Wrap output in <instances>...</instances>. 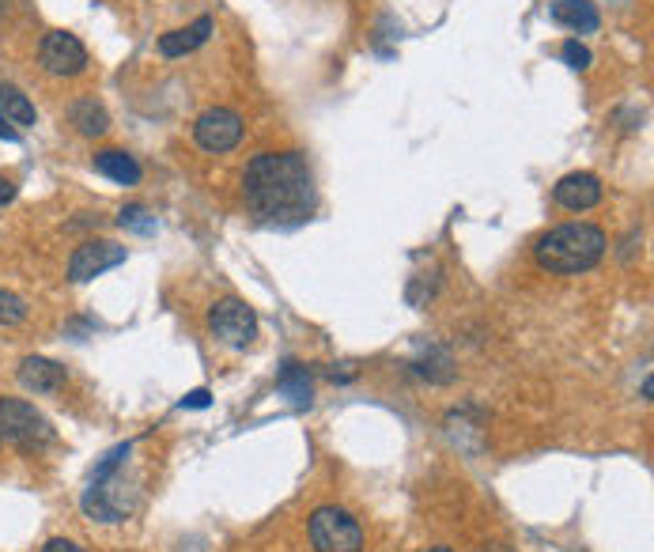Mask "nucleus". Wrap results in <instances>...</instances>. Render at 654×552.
Masks as SVG:
<instances>
[{
  "label": "nucleus",
  "mask_w": 654,
  "mask_h": 552,
  "mask_svg": "<svg viewBox=\"0 0 654 552\" xmlns=\"http://www.w3.org/2000/svg\"><path fill=\"white\" fill-rule=\"evenodd\" d=\"M242 193H246V208L261 224L276 227L303 224L318 205L314 174L299 152H261V156H254L242 174Z\"/></svg>",
  "instance_id": "nucleus-1"
},
{
  "label": "nucleus",
  "mask_w": 654,
  "mask_h": 552,
  "mask_svg": "<svg viewBox=\"0 0 654 552\" xmlns=\"http://www.w3.org/2000/svg\"><path fill=\"white\" fill-rule=\"evenodd\" d=\"M605 254V231L598 224H560L534 242L541 269L556 276H579L594 269Z\"/></svg>",
  "instance_id": "nucleus-2"
},
{
  "label": "nucleus",
  "mask_w": 654,
  "mask_h": 552,
  "mask_svg": "<svg viewBox=\"0 0 654 552\" xmlns=\"http://www.w3.org/2000/svg\"><path fill=\"white\" fill-rule=\"evenodd\" d=\"M129 454H133V443H121V447H114L103 462L95 466L91 484L84 488V500H80L87 518H95V522H125V518L133 515L137 492H129V484L121 477Z\"/></svg>",
  "instance_id": "nucleus-3"
},
{
  "label": "nucleus",
  "mask_w": 654,
  "mask_h": 552,
  "mask_svg": "<svg viewBox=\"0 0 654 552\" xmlns=\"http://www.w3.org/2000/svg\"><path fill=\"white\" fill-rule=\"evenodd\" d=\"M0 439L19 450H42L53 443V424L23 397H0Z\"/></svg>",
  "instance_id": "nucleus-4"
},
{
  "label": "nucleus",
  "mask_w": 654,
  "mask_h": 552,
  "mask_svg": "<svg viewBox=\"0 0 654 552\" xmlns=\"http://www.w3.org/2000/svg\"><path fill=\"white\" fill-rule=\"evenodd\" d=\"M314 552H363V526L345 507H318L310 515Z\"/></svg>",
  "instance_id": "nucleus-5"
},
{
  "label": "nucleus",
  "mask_w": 654,
  "mask_h": 552,
  "mask_svg": "<svg viewBox=\"0 0 654 552\" xmlns=\"http://www.w3.org/2000/svg\"><path fill=\"white\" fill-rule=\"evenodd\" d=\"M208 329L224 341L227 348H250L258 337V314L239 299H220L208 311Z\"/></svg>",
  "instance_id": "nucleus-6"
},
{
  "label": "nucleus",
  "mask_w": 654,
  "mask_h": 552,
  "mask_svg": "<svg viewBox=\"0 0 654 552\" xmlns=\"http://www.w3.org/2000/svg\"><path fill=\"white\" fill-rule=\"evenodd\" d=\"M38 61L57 80H72V76H80L87 69V50L84 42L69 35V31H50L38 46Z\"/></svg>",
  "instance_id": "nucleus-7"
},
{
  "label": "nucleus",
  "mask_w": 654,
  "mask_h": 552,
  "mask_svg": "<svg viewBox=\"0 0 654 552\" xmlns=\"http://www.w3.org/2000/svg\"><path fill=\"white\" fill-rule=\"evenodd\" d=\"M193 140L205 148V152H231L235 144L242 140V118L235 110H227V106H212L205 110L197 125H193Z\"/></svg>",
  "instance_id": "nucleus-8"
},
{
  "label": "nucleus",
  "mask_w": 654,
  "mask_h": 552,
  "mask_svg": "<svg viewBox=\"0 0 654 552\" xmlns=\"http://www.w3.org/2000/svg\"><path fill=\"white\" fill-rule=\"evenodd\" d=\"M121 261H125V246L110 239H87L84 246H76V254L69 258V280H76V284L95 280L106 269H118Z\"/></svg>",
  "instance_id": "nucleus-9"
},
{
  "label": "nucleus",
  "mask_w": 654,
  "mask_h": 552,
  "mask_svg": "<svg viewBox=\"0 0 654 552\" xmlns=\"http://www.w3.org/2000/svg\"><path fill=\"white\" fill-rule=\"evenodd\" d=\"M552 201L560 208H568V212H586V208H594L602 201V182H598V174L590 171L564 174L556 182V190H552Z\"/></svg>",
  "instance_id": "nucleus-10"
},
{
  "label": "nucleus",
  "mask_w": 654,
  "mask_h": 552,
  "mask_svg": "<svg viewBox=\"0 0 654 552\" xmlns=\"http://www.w3.org/2000/svg\"><path fill=\"white\" fill-rule=\"evenodd\" d=\"M19 382L31 394H57L65 386V367L46 360V356H27V360L19 363Z\"/></svg>",
  "instance_id": "nucleus-11"
},
{
  "label": "nucleus",
  "mask_w": 654,
  "mask_h": 552,
  "mask_svg": "<svg viewBox=\"0 0 654 552\" xmlns=\"http://www.w3.org/2000/svg\"><path fill=\"white\" fill-rule=\"evenodd\" d=\"M208 35H212V16H201V19H193L190 27H178V31L159 38V53H163V57H186V53H193L197 46H205Z\"/></svg>",
  "instance_id": "nucleus-12"
},
{
  "label": "nucleus",
  "mask_w": 654,
  "mask_h": 552,
  "mask_svg": "<svg viewBox=\"0 0 654 552\" xmlns=\"http://www.w3.org/2000/svg\"><path fill=\"white\" fill-rule=\"evenodd\" d=\"M95 171L110 178V182H118V186H137L140 182V163L129 152H121V148H103V152H95Z\"/></svg>",
  "instance_id": "nucleus-13"
},
{
  "label": "nucleus",
  "mask_w": 654,
  "mask_h": 552,
  "mask_svg": "<svg viewBox=\"0 0 654 552\" xmlns=\"http://www.w3.org/2000/svg\"><path fill=\"white\" fill-rule=\"evenodd\" d=\"M552 19L556 23H564L571 31H579V35H590V31H598V8L590 4V0H556L552 4Z\"/></svg>",
  "instance_id": "nucleus-14"
},
{
  "label": "nucleus",
  "mask_w": 654,
  "mask_h": 552,
  "mask_svg": "<svg viewBox=\"0 0 654 552\" xmlns=\"http://www.w3.org/2000/svg\"><path fill=\"white\" fill-rule=\"evenodd\" d=\"M69 121L84 137H103L106 129H110V118H106V110L95 99H76L69 106Z\"/></svg>",
  "instance_id": "nucleus-15"
},
{
  "label": "nucleus",
  "mask_w": 654,
  "mask_h": 552,
  "mask_svg": "<svg viewBox=\"0 0 654 552\" xmlns=\"http://www.w3.org/2000/svg\"><path fill=\"white\" fill-rule=\"evenodd\" d=\"M276 386H280V394L288 397L292 405H310V397H314V386H310L307 367H299L295 360H288L284 367H280V379H276Z\"/></svg>",
  "instance_id": "nucleus-16"
},
{
  "label": "nucleus",
  "mask_w": 654,
  "mask_h": 552,
  "mask_svg": "<svg viewBox=\"0 0 654 552\" xmlns=\"http://www.w3.org/2000/svg\"><path fill=\"white\" fill-rule=\"evenodd\" d=\"M0 114L12 121V125H35V106H31V99L19 91V87H8L0 84Z\"/></svg>",
  "instance_id": "nucleus-17"
},
{
  "label": "nucleus",
  "mask_w": 654,
  "mask_h": 552,
  "mask_svg": "<svg viewBox=\"0 0 654 552\" xmlns=\"http://www.w3.org/2000/svg\"><path fill=\"white\" fill-rule=\"evenodd\" d=\"M118 224L125 227V231H137V235H152L155 216H148V208L144 205H129V208H121Z\"/></svg>",
  "instance_id": "nucleus-18"
},
{
  "label": "nucleus",
  "mask_w": 654,
  "mask_h": 552,
  "mask_svg": "<svg viewBox=\"0 0 654 552\" xmlns=\"http://www.w3.org/2000/svg\"><path fill=\"white\" fill-rule=\"evenodd\" d=\"M27 318V303L16 292H4L0 288V326H19Z\"/></svg>",
  "instance_id": "nucleus-19"
},
{
  "label": "nucleus",
  "mask_w": 654,
  "mask_h": 552,
  "mask_svg": "<svg viewBox=\"0 0 654 552\" xmlns=\"http://www.w3.org/2000/svg\"><path fill=\"white\" fill-rule=\"evenodd\" d=\"M560 57H564V61H568L575 72L590 69V61H594V57H590V50H586L579 38H568V42H564V50H560Z\"/></svg>",
  "instance_id": "nucleus-20"
},
{
  "label": "nucleus",
  "mask_w": 654,
  "mask_h": 552,
  "mask_svg": "<svg viewBox=\"0 0 654 552\" xmlns=\"http://www.w3.org/2000/svg\"><path fill=\"white\" fill-rule=\"evenodd\" d=\"M208 401H212L208 390H193V394L182 397V409H208Z\"/></svg>",
  "instance_id": "nucleus-21"
},
{
  "label": "nucleus",
  "mask_w": 654,
  "mask_h": 552,
  "mask_svg": "<svg viewBox=\"0 0 654 552\" xmlns=\"http://www.w3.org/2000/svg\"><path fill=\"white\" fill-rule=\"evenodd\" d=\"M16 193H19V186H16V182H12V178H4V174H0V208H4V205H12V201H16Z\"/></svg>",
  "instance_id": "nucleus-22"
},
{
  "label": "nucleus",
  "mask_w": 654,
  "mask_h": 552,
  "mask_svg": "<svg viewBox=\"0 0 654 552\" xmlns=\"http://www.w3.org/2000/svg\"><path fill=\"white\" fill-rule=\"evenodd\" d=\"M42 552H84L76 541H69V537H53V541H46V549Z\"/></svg>",
  "instance_id": "nucleus-23"
},
{
  "label": "nucleus",
  "mask_w": 654,
  "mask_h": 552,
  "mask_svg": "<svg viewBox=\"0 0 654 552\" xmlns=\"http://www.w3.org/2000/svg\"><path fill=\"white\" fill-rule=\"evenodd\" d=\"M0 140H19V133L12 129V121L0 114Z\"/></svg>",
  "instance_id": "nucleus-24"
},
{
  "label": "nucleus",
  "mask_w": 654,
  "mask_h": 552,
  "mask_svg": "<svg viewBox=\"0 0 654 552\" xmlns=\"http://www.w3.org/2000/svg\"><path fill=\"white\" fill-rule=\"evenodd\" d=\"M488 552H511V549H503V545H492V549H488Z\"/></svg>",
  "instance_id": "nucleus-25"
},
{
  "label": "nucleus",
  "mask_w": 654,
  "mask_h": 552,
  "mask_svg": "<svg viewBox=\"0 0 654 552\" xmlns=\"http://www.w3.org/2000/svg\"><path fill=\"white\" fill-rule=\"evenodd\" d=\"M431 552H454V549H431Z\"/></svg>",
  "instance_id": "nucleus-26"
}]
</instances>
